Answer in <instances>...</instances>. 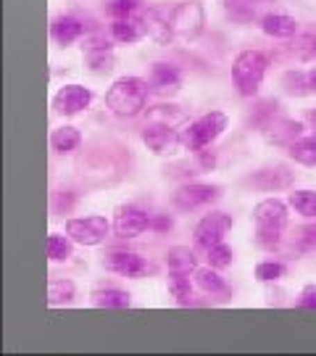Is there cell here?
<instances>
[{
  "label": "cell",
  "instance_id": "11",
  "mask_svg": "<svg viewBox=\"0 0 316 356\" xmlns=\"http://www.w3.org/2000/svg\"><path fill=\"white\" fill-rule=\"evenodd\" d=\"M295 182V175H292L288 166H266L261 172H256L245 179V185H251L253 191H264V193H277V191H288Z\"/></svg>",
  "mask_w": 316,
  "mask_h": 356
},
{
  "label": "cell",
  "instance_id": "20",
  "mask_svg": "<svg viewBox=\"0 0 316 356\" xmlns=\"http://www.w3.org/2000/svg\"><path fill=\"white\" fill-rule=\"evenodd\" d=\"M261 32L274 40H290L298 35V22L288 13H266L261 19Z\"/></svg>",
  "mask_w": 316,
  "mask_h": 356
},
{
  "label": "cell",
  "instance_id": "28",
  "mask_svg": "<svg viewBox=\"0 0 316 356\" xmlns=\"http://www.w3.org/2000/svg\"><path fill=\"white\" fill-rule=\"evenodd\" d=\"M148 122H161L169 127H185L188 124V114L179 108V106H156L148 111Z\"/></svg>",
  "mask_w": 316,
  "mask_h": 356
},
{
  "label": "cell",
  "instance_id": "7",
  "mask_svg": "<svg viewBox=\"0 0 316 356\" xmlns=\"http://www.w3.org/2000/svg\"><path fill=\"white\" fill-rule=\"evenodd\" d=\"M142 143L148 145V151H153L156 156H174L182 145V132H177L169 124H161V122H148L142 127Z\"/></svg>",
  "mask_w": 316,
  "mask_h": 356
},
{
  "label": "cell",
  "instance_id": "44",
  "mask_svg": "<svg viewBox=\"0 0 316 356\" xmlns=\"http://www.w3.org/2000/svg\"><path fill=\"white\" fill-rule=\"evenodd\" d=\"M308 88H311V95H316V69L308 72Z\"/></svg>",
  "mask_w": 316,
  "mask_h": 356
},
{
  "label": "cell",
  "instance_id": "14",
  "mask_svg": "<svg viewBox=\"0 0 316 356\" xmlns=\"http://www.w3.org/2000/svg\"><path fill=\"white\" fill-rule=\"evenodd\" d=\"M106 269H111L122 277H129V280H140L151 272V264L148 259H142L140 254H129V251H119V254H111L106 261Z\"/></svg>",
  "mask_w": 316,
  "mask_h": 356
},
{
  "label": "cell",
  "instance_id": "18",
  "mask_svg": "<svg viewBox=\"0 0 316 356\" xmlns=\"http://www.w3.org/2000/svg\"><path fill=\"white\" fill-rule=\"evenodd\" d=\"M303 122H298V119H274L269 127L264 129V138L266 143H272V145H290L295 143L298 138H303Z\"/></svg>",
  "mask_w": 316,
  "mask_h": 356
},
{
  "label": "cell",
  "instance_id": "24",
  "mask_svg": "<svg viewBox=\"0 0 316 356\" xmlns=\"http://www.w3.org/2000/svg\"><path fill=\"white\" fill-rule=\"evenodd\" d=\"M129 304H132V296L119 288H101L92 293V306L98 309H129Z\"/></svg>",
  "mask_w": 316,
  "mask_h": 356
},
{
  "label": "cell",
  "instance_id": "31",
  "mask_svg": "<svg viewBox=\"0 0 316 356\" xmlns=\"http://www.w3.org/2000/svg\"><path fill=\"white\" fill-rule=\"evenodd\" d=\"M285 53L295 61H308L316 53V38L314 35H295V40L285 45Z\"/></svg>",
  "mask_w": 316,
  "mask_h": 356
},
{
  "label": "cell",
  "instance_id": "45",
  "mask_svg": "<svg viewBox=\"0 0 316 356\" xmlns=\"http://www.w3.org/2000/svg\"><path fill=\"white\" fill-rule=\"evenodd\" d=\"M306 122H308V124H311V129L316 132V108H311V111L306 114Z\"/></svg>",
  "mask_w": 316,
  "mask_h": 356
},
{
  "label": "cell",
  "instance_id": "46",
  "mask_svg": "<svg viewBox=\"0 0 316 356\" xmlns=\"http://www.w3.org/2000/svg\"><path fill=\"white\" fill-rule=\"evenodd\" d=\"M253 3H258V0H253Z\"/></svg>",
  "mask_w": 316,
  "mask_h": 356
},
{
  "label": "cell",
  "instance_id": "8",
  "mask_svg": "<svg viewBox=\"0 0 316 356\" xmlns=\"http://www.w3.org/2000/svg\"><path fill=\"white\" fill-rule=\"evenodd\" d=\"M82 51H85V64L92 74H108L116 64L114 45L111 40H106L103 35H92L82 42Z\"/></svg>",
  "mask_w": 316,
  "mask_h": 356
},
{
  "label": "cell",
  "instance_id": "5",
  "mask_svg": "<svg viewBox=\"0 0 316 356\" xmlns=\"http://www.w3.org/2000/svg\"><path fill=\"white\" fill-rule=\"evenodd\" d=\"M108 232H111L108 219L98 214L79 216V219H69V222H66V235L74 243H79V245H85V248H92V245L106 243Z\"/></svg>",
  "mask_w": 316,
  "mask_h": 356
},
{
  "label": "cell",
  "instance_id": "43",
  "mask_svg": "<svg viewBox=\"0 0 316 356\" xmlns=\"http://www.w3.org/2000/svg\"><path fill=\"white\" fill-rule=\"evenodd\" d=\"M198 164L203 166V169H214L216 166V153L214 151H208V148H203V151H198Z\"/></svg>",
  "mask_w": 316,
  "mask_h": 356
},
{
  "label": "cell",
  "instance_id": "35",
  "mask_svg": "<svg viewBox=\"0 0 316 356\" xmlns=\"http://www.w3.org/2000/svg\"><path fill=\"white\" fill-rule=\"evenodd\" d=\"M206 259H208V264L216 269H224L232 264V259H235V251L229 248L227 243H216L214 248H208L206 251Z\"/></svg>",
  "mask_w": 316,
  "mask_h": 356
},
{
  "label": "cell",
  "instance_id": "25",
  "mask_svg": "<svg viewBox=\"0 0 316 356\" xmlns=\"http://www.w3.org/2000/svg\"><path fill=\"white\" fill-rule=\"evenodd\" d=\"M288 156L301 166H316V135L314 138H298L288 145Z\"/></svg>",
  "mask_w": 316,
  "mask_h": 356
},
{
  "label": "cell",
  "instance_id": "34",
  "mask_svg": "<svg viewBox=\"0 0 316 356\" xmlns=\"http://www.w3.org/2000/svg\"><path fill=\"white\" fill-rule=\"evenodd\" d=\"M227 13L232 16V22H240V24H248L256 16V6L253 0H227Z\"/></svg>",
  "mask_w": 316,
  "mask_h": 356
},
{
  "label": "cell",
  "instance_id": "13",
  "mask_svg": "<svg viewBox=\"0 0 316 356\" xmlns=\"http://www.w3.org/2000/svg\"><path fill=\"white\" fill-rule=\"evenodd\" d=\"M172 8H174V3H158V6H151L148 13H145L148 38H153L158 45H169L174 40V32H172Z\"/></svg>",
  "mask_w": 316,
  "mask_h": 356
},
{
  "label": "cell",
  "instance_id": "27",
  "mask_svg": "<svg viewBox=\"0 0 316 356\" xmlns=\"http://www.w3.org/2000/svg\"><path fill=\"white\" fill-rule=\"evenodd\" d=\"M192 285L188 272H172L169 275V293L174 296L179 306H192Z\"/></svg>",
  "mask_w": 316,
  "mask_h": 356
},
{
  "label": "cell",
  "instance_id": "16",
  "mask_svg": "<svg viewBox=\"0 0 316 356\" xmlns=\"http://www.w3.org/2000/svg\"><path fill=\"white\" fill-rule=\"evenodd\" d=\"M148 35V24H145V16H122V19H114L111 22V38L122 45H135L140 40Z\"/></svg>",
  "mask_w": 316,
  "mask_h": 356
},
{
  "label": "cell",
  "instance_id": "36",
  "mask_svg": "<svg viewBox=\"0 0 316 356\" xmlns=\"http://www.w3.org/2000/svg\"><path fill=\"white\" fill-rule=\"evenodd\" d=\"M142 0H108L106 3V13L111 19H122V16H132V13L140 11Z\"/></svg>",
  "mask_w": 316,
  "mask_h": 356
},
{
  "label": "cell",
  "instance_id": "33",
  "mask_svg": "<svg viewBox=\"0 0 316 356\" xmlns=\"http://www.w3.org/2000/svg\"><path fill=\"white\" fill-rule=\"evenodd\" d=\"M72 243L74 241L69 235H58V232L48 235V259L51 261H66L72 256Z\"/></svg>",
  "mask_w": 316,
  "mask_h": 356
},
{
  "label": "cell",
  "instance_id": "29",
  "mask_svg": "<svg viewBox=\"0 0 316 356\" xmlns=\"http://www.w3.org/2000/svg\"><path fill=\"white\" fill-rule=\"evenodd\" d=\"M277 108H279V103L274 101V98H269V101H258L251 111V124L256 129H261V132H264V129L277 119Z\"/></svg>",
  "mask_w": 316,
  "mask_h": 356
},
{
  "label": "cell",
  "instance_id": "26",
  "mask_svg": "<svg viewBox=\"0 0 316 356\" xmlns=\"http://www.w3.org/2000/svg\"><path fill=\"white\" fill-rule=\"evenodd\" d=\"M282 90L292 95V98H303V95H311V88H308V72H301V69H290L285 72L282 79H279Z\"/></svg>",
  "mask_w": 316,
  "mask_h": 356
},
{
  "label": "cell",
  "instance_id": "38",
  "mask_svg": "<svg viewBox=\"0 0 316 356\" xmlns=\"http://www.w3.org/2000/svg\"><path fill=\"white\" fill-rule=\"evenodd\" d=\"M74 204H76V195H74V193L58 191V193H53L51 211H53V214H72Z\"/></svg>",
  "mask_w": 316,
  "mask_h": 356
},
{
  "label": "cell",
  "instance_id": "2",
  "mask_svg": "<svg viewBox=\"0 0 316 356\" xmlns=\"http://www.w3.org/2000/svg\"><path fill=\"white\" fill-rule=\"evenodd\" d=\"M227 124L229 119L222 111H208V114L198 116L195 122H188L182 127V145H185V151L198 153L203 148H211L224 135Z\"/></svg>",
  "mask_w": 316,
  "mask_h": 356
},
{
  "label": "cell",
  "instance_id": "10",
  "mask_svg": "<svg viewBox=\"0 0 316 356\" xmlns=\"http://www.w3.org/2000/svg\"><path fill=\"white\" fill-rule=\"evenodd\" d=\"M145 229H151V216H148V211H142L138 206H122L116 211V219H114L116 238L132 241V238H140Z\"/></svg>",
  "mask_w": 316,
  "mask_h": 356
},
{
  "label": "cell",
  "instance_id": "6",
  "mask_svg": "<svg viewBox=\"0 0 316 356\" xmlns=\"http://www.w3.org/2000/svg\"><path fill=\"white\" fill-rule=\"evenodd\" d=\"M235 225V219L224 211H211V214H206L195 225V232H192V243H195V248H201V251H208V248H214L216 243H224V235H227L229 229Z\"/></svg>",
  "mask_w": 316,
  "mask_h": 356
},
{
  "label": "cell",
  "instance_id": "32",
  "mask_svg": "<svg viewBox=\"0 0 316 356\" xmlns=\"http://www.w3.org/2000/svg\"><path fill=\"white\" fill-rule=\"evenodd\" d=\"M288 204L306 219H316V191H292Z\"/></svg>",
  "mask_w": 316,
  "mask_h": 356
},
{
  "label": "cell",
  "instance_id": "3",
  "mask_svg": "<svg viewBox=\"0 0 316 356\" xmlns=\"http://www.w3.org/2000/svg\"><path fill=\"white\" fill-rule=\"evenodd\" d=\"M269 69V56L261 51H242L232 64V82L242 98H253Z\"/></svg>",
  "mask_w": 316,
  "mask_h": 356
},
{
  "label": "cell",
  "instance_id": "17",
  "mask_svg": "<svg viewBox=\"0 0 316 356\" xmlns=\"http://www.w3.org/2000/svg\"><path fill=\"white\" fill-rule=\"evenodd\" d=\"M192 282H195V288H201L206 296H211V298H219V301H227L232 291H229L227 280L219 275V269L216 267H198L192 272Z\"/></svg>",
  "mask_w": 316,
  "mask_h": 356
},
{
  "label": "cell",
  "instance_id": "39",
  "mask_svg": "<svg viewBox=\"0 0 316 356\" xmlns=\"http://www.w3.org/2000/svg\"><path fill=\"white\" fill-rule=\"evenodd\" d=\"M282 227H256V243L261 248H277L282 241Z\"/></svg>",
  "mask_w": 316,
  "mask_h": 356
},
{
  "label": "cell",
  "instance_id": "21",
  "mask_svg": "<svg viewBox=\"0 0 316 356\" xmlns=\"http://www.w3.org/2000/svg\"><path fill=\"white\" fill-rule=\"evenodd\" d=\"M182 85V72L172 64H156L151 72V88L156 92H172Z\"/></svg>",
  "mask_w": 316,
  "mask_h": 356
},
{
  "label": "cell",
  "instance_id": "42",
  "mask_svg": "<svg viewBox=\"0 0 316 356\" xmlns=\"http://www.w3.org/2000/svg\"><path fill=\"white\" fill-rule=\"evenodd\" d=\"M172 227H174V222H172L169 216H164V214L151 216V229H153V232H169Z\"/></svg>",
  "mask_w": 316,
  "mask_h": 356
},
{
  "label": "cell",
  "instance_id": "22",
  "mask_svg": "<svg viewBox=\"0 0 316 356\" xmlns=\"http://www.w3.org/2000/svg\"><path fill=\"white\" fill-rule=\"evenodd\" d=\"M79 145H82V135H79V129L76 127L63 124V127L53 129V135H51L53 153H58V156H69V153H74Z\"/></svg>",
  "mask_w": 316,
  "mask_h": 356
},
{
  "label": "cell",
  "instance_id": "41",
  "mask_svg": "<svg viewBox=\"0 0 316 356\" xmlns=\"http://www.w3.org/2000/svg\"><path fill=\"white\" fill-rule=\"evenodd\" d=\"M298 306H301V309H316V285H306L303 291H301Z\"/></svg>",
  "mask_w": 316,
  "mask_h": 356
},
{
  "label": "cell",
  "instance_id": "37",
  "mask_svg": "<svg viewBox=\"0 0 316 356\" xmlns=\"http://www.w3.org/2000/svg\"><path fill=\"white\" fill-rule=\"evenodd\" d=\"M256 277L261 282H277L285 277V264L282 261H261L256 267Z\"/></svg>",
  "mask_w": 316,
  "mask_h": 356
},
{
  "label": "cell",
  "instance_id": "1",
  "mask_svg": "<svg viewBox=\"0 0 316 356\" xmlns=\"http://www.w3.org/2000/svg\"><path fill=\"white\" fill-rule=\"evenodd\" d=\"M148 95H151V82L140 76H122L106 92V108L116 116L132 119L142 114V108L148 106Z\"/></svg>",
  "mask_w": 316,
  "mask_h": 356
},
{
  "label": "cell",
  "instance_id": "12",
  "mask_svg": "<svg viewBox=\"0 0 316 356\" xmlns=\"http://www.w3.org/2000/svg\"><path fill=\"white\" fill-rule=\"evenodd\" d=\"M90 103H92V92L88 88H82V85H63L56 92V98H53V108L63 116H76L82 114L85 108H90Z\"/></svg>",
  "mask_w": 316,
  "mask_h": 356
},
{
  "label": "cell",
  "instance_id": "9",
  "mask_svg": "<svg viewBox=\"0 0 316 356\" xmlns=\"http://www.w3.org/2000/svg\"><path fill=\"white\" fill-rule=\"evenodd\" d=\"M219 198V188L216 185H206V182H185L179 185L174 193V206L179 211H192V209H201V206L211 204Z\"/></svg>",
  "mask_w": 316,
  "mask_h": 356
},
{
  "label": "cell",
  "instance_id": "4",
  "mask_svg": "<svg viewBox=\"0 0 316 356\" xmlns=\"http://www.w3.org/2000/svg\"><path fill=\"white\" fill-rule=\"evenodd\" d=\"M203 24H206V13L198 0H185V3H174L172 8V32L174 40L182 42H195L201 38Z\"/></svg>",
  "mask_w": 316,
  "mask_h": 356
},
{
  "label": "cell",
  "instance_id": "30",
  "mask_svg": "<svg viewBox=\"0 0 316 356\" xmlns=\"http://www.w3.org/2000/svg\"><path fill=\"white\" fill-rule=\"evenodd\" d=\"M74 296H76V288L72 280H51L48 282V304L51 306L72 304Z\"/></svg>",
  "mask_w": 316,
  "mask_h": 356
},
{
  "label": "cell",
  "instance_id": "40",
  "mask_svg": "<svg viewBox=\"0 0 316 356\" xmlns=\"http://www.w3.org/2000/svg\"><path fill=\"white\" fill-rule=\"evenodd\" d=\"M298 245H301V251H316V225H308V227L301 229Z\"/></svg>",
  "mask_w": 316,
  "mask_h": 356
},
{
  "label": "cell",
  "instance_id": "23",
  "mask_svg": "<svg viewBox=\"0 0 316 356\" xmlns=\"http://www.w3.org/2000/svg\"><path fill=\"white\" fill-rule=\"evenodd\" d=\"M166 267H169V272H195L198 269V256H195V251H190V248H185V245H174V248H169L166 251Z\"/></svg>",
  "mask_w": 316,
  "mask_h": 356
},
{
  "label": "cell",
  "instance_id": "19",
  "mask_svg": "<svg viewBox=\"0 0 316 356\" xmlns=\"http://www.w3.org/2000/svg\"><path fill=\"white\" fill-rule=\"evenodd\" d=\"M82 35H85V24H82L79 19H74V16H58V19H53L51 38L56 45L66 48V45L76 42Z\"/></svg>",
  "mask_w": 316,
  "mask_h": 356
},
{
  "label": "cell",
  "instance_id": "15",
  "mask_svg": "<svg viewBox=\"0 0 316 356\" xmlns=\"http://www.w3.org/2000/svg\"><path fill=\"white\" fill-rule=\"evenodd\" d=\"M288 206L279 198H264L258 201L256 209H253V219H256V227H282L288 225Z\"/></svg>",
  "mask_w": 316,
  "mask_h": 356
}]
</instances>
